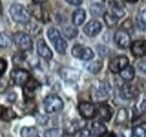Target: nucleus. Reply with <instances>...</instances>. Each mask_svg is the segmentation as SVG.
<instances>
[{"label": "nucleus", "mask_w": 146, "mask_h": 137, "mask_svg": "<svg viewBox=\"0 0 146 137\" xmlns=\"http://www.w3.org/2000/svg\"><path fill=\"white\" fill-rule=\"evenodd\" d=\"M37 53L44 60H51L53 56V53L51 51V49L47 46V44L45 43L44 39H39L37 42Z\"/></svg>", "instance_id": "16"}, {"label": "nucleus", "mask_w": 146, "mask_h": 137, "mask_svg": "<svg viewBox=\"0 0 146 137\" xmlns=\"http://www.w3.org/2000/svg\"><path fill=\"white\" fill-rule=\"evenodd\" d=\"M10 75H11L13 81L16 84H18V86H24L31 79L29 72L26 71V70H23V68H15V70H13Z\"/></svg>", "instance_id": "9"}, {"label": "nucleus", "mask_w": 146, "mask_h": 137, "mask_svg": "<svg viewBox=\"0 0 146 137\" xmlns=\"http://www.w3.org/2000/svg\"><path fill=\"white\" fill-rule=\"evenodd\" d=\"M97 112H98V116L99 118L104 121H109L112 117V109L111 107L108 104H100L99 108L97 109Z\"/></svg>", "instance_id": "18"}, {"label": "nucleus", "mask_w": 146, "mask_h": 137, "mask_svg": "<svg viewBox=\"0 0 146 137\" xmlns=\"http://www.w3.org/2000/svg\"><path fill=\"white\" fill-rule=\"evenodd\" d=\"M131 137H146V130L142 126H135L131 132Z\"/></svg>", "instance_id": "31"}, {"label": "nucleus", "mask_w": 146, "mask_h": 137, "mask_svg": "<svg viewBox=\"0 0 146 137\" xmlns=\"http://www.w3.org/2000/svg\"><path fill=\"white\" fill-rule=\"evenodd\" d=\"M128 117V114H127V110L126 109H120L119 111H118V115H117V122L119 124V122H124L125 120L127 119Z\"/></svg>", "instance_id": "32"}, {"label": "nucleus", "mask_w": 146, "mask_h": 137, "mask_svg": "<svg viewBox=\"0 0 146 137\" xmlns=\"http://www.w3.org/2000/svg\"><path fill=\"white\" fill-rule=\"evenodd\" d=\"M1 13H2V3L0 1V15H1Z\"/></svg>", "instance_id": "43"}, {"label": "nucleus", "mask_w": 146, "mask_h": 137, "mask_svg": "<svg viewBox=\"0 0 146 137\" xmlns=\"http://www.w3.org/2000/svg\"><path fill=\"white\" fill-rule=\"evenodd\" d=\"M101 24L98 21V20H90L83 28V32L84 34L90 36V37H93V36H97L101 32Z\"/></svg>", "instance_id": "14"}, {"label": "nucleus", "mask_w": 146, "mask_h": 137, "mask_svg": "<svg viewBox=\"0 0 146 137\" xmlns=\"http://www.w3.org/2000/svg\"><path fill=\"white\" fill-rule=\"evenodd\" d=\"M60 74L66 82H75L80 78V73L76 70L70 68H62L60 70Z\"/></svg>", "instance_id": "15"}, {"label": "nucleus", "mask_w": 146, "mask_h": 137, "mask_svg": "<svg viewBox=\"0 0 146 137\" xmlns=\"http://www.w3.org/2000/svg\"><path fill=\"white\" fill-rule=\"evenodd\" d=\"M63 101L56 94H50L44 100V109L47 114H54L56 111L62 110Z\"/></svg>", "instance_id": "3"}, {"label": "nucleus", "mask_w": 146, "mask_h": 137, "mask_svg": "<svg viewBox=\"0 0 146 137\" xmlns=\"http://www.w3.org/2000/svg\"><path fill=\"white\" fill-rule=\"evenodd\" d=\"M16 117H17L16 112L10 108H3L1 114H0V119L5 120V121H10V120H13Z\"/></svg>", "instance_id": "22"}, {"label": "nucleus", "mask_w": 146, "mask_h": 137, "mask_svg": "<svg viewBox=\"0 0 146 137\" xmlns=\"http://www.w3.org/2000/svg\"><path fill=\"white\" fill-rule=\"evenodd\" d=\"M72 55L75 59L82 60V61H90L93 59L94 53L90 47L81 45V44H76L74 45L72 49Z\"/></svg>", "instance_id": "5"}, {"label": "nucleus", "mask_w": 146, "mask_h": 137, "mask_svg": "<svg viewBox=\"0 0 146 137\" xmlns=\"http://www.w3.org/2000/svg\"><path fill=\"white\" fill-rule=\"evenodd\" d=\"M80 137H92V134L89 129H82L80 132Z\"/></svg>", "instance_id": "37"}, {"label": "nucleus", "mask_w": 146, "mask_h": 137, "mask_svg": "<svg viewBox=\"0 0 146 137\" xmlns=\"http://www.w3.org/2000/svg\"><path fill=\"white\" fill-rule=\"evenodd\" d=\"M126 1H128V2H131V3H135L137 0H126Z\"/></svg>", "instance_id": "44"}, {"label": "nucleus", "mask_w": 146, "mask_h": 137, "mask_svg": "<svg viewBox=\"0 0 146 137\" xmlns=\"http://www.w3.org/2000/svg\"><path fill=\"white\" fill-rule=\"evenodd\" d=\"M9 15L15 23H18V24H28L31 21L29 11L24 6H21L19 3H15V5L10 6Z\"/></svg>", "instance_id": "1"}, {"label": "nucleus", "mask_w": 146, "mask_h": 137, "mask_svg": "<svg viewBox=\"0 0 146 137\" xmlns=\"http://www.w3.org/2000/svg\"><path fill=\"white\" fill-rule=\"evenodd\" d=\"M11 46V39L10 37L5 33H0V47L8 49Z\"/></svg>", "instance_id": "29"}, {"label": "nucleus", "mask_w": 146, "mask_h": 137, "mask_svg": "<svg viewBox=\"0 0 146 137\" xmlns=\"http://www.w3.org/2000/svg\"><path fill=\"white\" fill-rule=\"evenodd\" d=\"M45 1H47V0H33V2H34V3H38V5H40V3L45 2Z\"/></svg>", "instance_id": "41"}, {"label": "nucleus", "mask_w": 146, "mask_h": 137, "mask_svg": "<svg viewBox=\"0 0 146 137\" xmlns=\"http://www.w3.org/2000/svg\"><path fill=\"white\" fill-rule=\"evenodd\" d=\"M106 13L105 6L101 2H93L90 6V14L94 17H99V16H104Z\"/></svg>", "instance_id": "20"}, {"label": "nucleus", "mask_w": 146, "mask_h": 137, "mask_svg": "<svg viewBox=\"0 0 146 137\" xmlns=\"http://www.w3.org/2000/svg\"><path fill=\"white\" fill-rule=\"evenodd\" d=\"M130 49H131L133 55L136 56V57L146 56V41H144V39L135 41V42L130 45Z\"/></svg>", "instance_id": "13"}, {"label": "nucleus", "mask_w": 146, "mask_h": 137, "mask_svg": "<svg viewBox=\"0 0 146 137\" xmlns=\"http://www.w3.org/2000/svg\"><path fill=\"white\" fill-rule=\"evenodd\" d=\"M6 70H7V61L3 59H0V75L3 74Z\"/></svg>", "instance_id": "34"}, {"label": "nucleus", "mask_w": 146, "mask_h": 137, "mask_svg": "<svg viewBox=\"0 0 146 137\" xmlns=\"http://www.w3.org/2000/svg\"><path fill=\"white\" fill-rule=\"evenodd\" d=\"M110 10L116 18H121L125 16V7L123 0H112L110 3Z\"/></svg>", "instance_id": "17"}, {"label": "nucleus", "mask_w": 146, "mask_h": 137, "mask_svg": "<svg viewBox=\"0 0 146 137\" xmlns=\"http://www.w3.org/2000/svg\"><path fill=\"white\" fill-rule=\"evenodd\" d=\"M111 93V86H110L108 81H100L99 86L96 91L92 92V98H94L98 101L108 99Z\"/></svg>", "instance_id": "6"}, {"label": "nucleus", "mask_w": 146, "mask_h": 137, "mask_svg": "<svg viewBox=\"0 0 146 137\" xmlns=\"http://www.w3.org/2000/svg\"><path fill=\"white\" fill-rule=\"evenodd\" d=\"M137 25L142 31H146V9L139 11L137 16Z\"/></svg>", "instance_id": "27"}, {"label": "nucleus", "mask_w": 146, "mask_h": 137, "mask_svg": "<svg viewBox=\"0 0 146 137\" xmlns=\"http://www.w3.org/2000/svg\"><path fill=\"white\" fill-rule=\"evenodd\" d=\"M21 137H38V132L35 127H23L20 130Z\"/></svg>", "instance_id": "25"}, {"label": "nucleus", "mask_w": 146, "mask_h": 137, "mask_svg": "<svg viewBox=\"0 0 146 137\" xmlns=\"http://www.w3.org/2000/svg\"><path fill=\"white\" fill-rule=\"evenodd\" d=\"M138 68L146 74V60H142L141 62H138Z\"/></svg>", "instance_id": "36"}, {"label": "nucleus", "mask_w": 146, "mask_h": 137, "mask_svg": "<svg viewBox=\"0 0 146 137\" xmlns=\"http://www.w3.org/2000/svg\"><path fill=\"white\" fill-rule=\"evenodd\" d=\"M118 137H125V136H124V135H119Z\"/></svg>", "instance_id": "45"}, {"label": "nucleus", "mask_w": 146, "mask_h": 137, "mask_svg": "<svg viewBox=\"0 0 146 137\" xmlns=\"http://www.w3.org/2000/svg\"><path fill=\"white\" fill-rule=\"evenodd\" d=\"M100 137H116V136H115V134H113V133H107V132H106L105 134H102Z\"/></svg>", "instance_id": "39"}, {"label": "nucleus", "mask_w": 146, "mask_h": 137, "mask_svg": "<svg viewBox=\"0 0 146 137\" xmlns=\"http://www.w3.org/2000/svg\"><path fill=\"white\" fill-rule=\"evenodd\" d=\"M84 19H86V11H84V9L79 8V9H75V10L73 11V14H72L73 25L80 26V25L83 24Z\"/></svg>", "instance_id": "19"}, {"label": "nucleus", "mask_w": 146, "mask_h": 137, "mask_svg": "<svg viewBox=\"0 0 146 137\" xmlns=\"http://www.w3.org/2000/svg\"><path fill=\"white\" fill-rule=\"evenodd\" d=\"M143 122H146V114H143L142 116H139L138 118L134 120V125L138 126V124H143Z\"/></svg>", "instance_id": "35"}, {"label": "nucleus", "mask_w": 146, "mask_h": 137, "mask_svg": "<svg viewBox=\"0 0 146 137\" xmlns=\"http://www.w3.org/2000/svg\"><path fill=\"white\" fill-rule=\"evenodd\" d=\"M104 18H105V23H106V25H107L109 28L115 27V25L117 24V19H118V18H116L112 14H110V13H105Z\"/></svg>", "instance_id": "30"}, {"label": "nucleus", "mask_w": 146, "mask_h": 137, "mask_svg": "<svg viewBox=\"0 0 146 137\" xmlns=\"http://www.w3.org/2000/svg\"><path fill=\"white\" fill-rule=\"evenodd\" d=\"M128 63H129V61H128L127 56L118 55L109 62V70L112 73H120V71H123L127 67Z\"/></svg>", "instance_id": "8"}, {"label": "nucleus", "mask_w": 146, "mask_h": 137, "mask_svg": "<svg viewBox=\"0 0 146 137\" xmlns=\"http://www.w3.org/2000/svg\"><path fill=\"white\" fill-rule=\"evenodd\" d=\"M120 96L126 100H131L138 96V90L135 86L126 83L120 88Z\"/></svg>", "instance_id": "12"}, {"label": "nucleus", "mask_w": 146, "mask_h": 137, "mask_svg": "<svg viewBox=\"0 0 146 137\" xmlns=\"http://www.w3.org/2000/svg\"><path fill=\"white\" fill-rule=\"evenodd\" d=\"M39 88V83L34 79H29L25 84H24V96L27 99H32L36 94V90Z\"/></svg>", "instance_id": "11"}, {"label": "nucleus", "mask_w": 146, "mask_h": 137, "mask_svg": "<svg viewBox=\"0 0 146 137\" xmlns=\"http://www.w3.org/2000/svg\"><path fill=\"white\" fill-rule=\"evenodd\" d=\"M141 109H142L143 111H146V100H144L143 102L141 103Z\"/></svg>", "instance_id": "40"}, {"label": "nucleus", "mask_w": 146, "mask_h": 137, "mask_svg": "<svg viewBox=\"0 0 146 137\" xmlns=\"http://www.w3.org/2000/svg\"><path fill=\"white\" fill-rule=\"evenodd\" d=\"M14 42H15L16 46L23 52L31 51L33 47V41H32L31 36L24 33V32L15 33L14 34Z\"/></svg>", "instance_id": "4"}, {"label": "nucleus", "mask_w": 146, "mask_h": 137, "mask_svg": "<svg viewBox=\"0 0 146 137\" xmlns=\"http://www.w3.org/2000/svg\"><path fill=\"white\" fill-rule=\"evenodd\" d=\"M86 68H87V70H88L89 72H91L93 74H97V73H99L100 70L102 68V63H101L100 61H94V62H91V63L87 64Z\"/></svg>", "instance_id": "26"}, {"label": "nucleus", "mask_w": 146, "mask_h": 137, "mask_svg": "<svg viewBox=\"0 0 146 137\" xmlns=\"http://www.w3.org/2000/svg\"><path fill=\"white\" fill-rule=\"evenodd\" d=\"M29 14H32L33 16L37 19H44L43 17V14H44V11H43V8L40 7V5H38V3H34L33 2V5H31L29 6Z\"/></svg>", "instance_id": "21"}, {"label": "nucleus", "mask_w": 146, "mask_h": 137, "mask_svg": "<svg viewBox=\"0 0 146 137\" xmlns=\"http://www.w3.org/2000/svg\"><path fill=\"white\" fill-rule=\"evenodd\" d=\"M79 112L83 118L90 119L96 116L97 109H96V106L91 102H81L79 104Z\"/></svg>", "instance_id": "10"}, {"label": "nucleus", "mask_w": 146, "mask_h": 137, "mask_svg": "<svg viewBox=\"0 0 146 137\" xmlns=\"http://www.w3.org/2000/svg\"><path fill=\"white\" fill-rule=\"evenodd\" d=\"M61 137H73L72 134H70V133H65V134H63Z\"/></svg>", "instance_id": "42"}, {"label": "nucleus", "mask_w": 146, "mask_h": 137, "mask_svg": "<svg viewBox=\"0 0 146 137\" xmlns=\"http://www.w3.org/2000/svg\"><path fill=\"white\" fill-rule=\"evenodd\" d=\"M92 132H93V134L101 136L102 134H105L107 132V127L101 121H94L92 124Z\"/></svg>", "instance_id": "24"}, {"label": "nucleus", "mask_w": 146, "mask_h": 137, "mask_svg": "<svg viewBox=\"0 0 146 137\" xmlns=\"http://www.w3.org/2000/svg\"><path fill=\"white\" fill-rule=\"evenodd\" d=\"M120 76L126 81H131L135 78V70L133 67L127 65L123 71H120Z\"/></svg>", "instance_id": "23"}, {"label": "nucleus", "mask_w": 146, "mask_h": 137, "mask_svg": "<svg viewBox=\"0 0 146 137\" xmlns=\"http://www.w3.org/2000/svg\"><path fill=\"white\" fill-rule=\"evenodd\" d=\"M60 129L58 128H52V129H48L44 133V136L45 137H60Z\"/></svg>", "instance_id": "33"}, {"label": "nucleus", "mask_w": 146, "mask_h": 137, "mask_svg": "<svg viewBox=\"0 0 146 137\" xmlns=\"http://www.w3.org/2000/svg\"><path fill=\"white\" fill-rule=\"evenodd\" d=\"M47 36H48L51 43L53 44V46L55 47V50H56L57 53L64 54L66 52V47H68L66 41L62 37V35L58 32V29H56L54 27L50 28L48 32H47Z\"/></svg>", "instance_id": "2"}, {"label": "nucleus", "mask_w": 146, "mask_h": 137, "mask_svg": "<svg viewBox=\"0 0 146 137\" xmlns=\"http://www.w3.org/2000/svg\"><path fill=\"white\" fill-rule=\"evenodd\" d=\"M63 33H64L66 38L73 39L78 35V29L75 27H72V26H64L63 27Z\"/></svg>", "instance_id": "28"}, {"label": "nucleus", "mask_w": 146, "mask_h": 137, "mask_svg": "<svg viewBox=\"0 0 146 137\" xmlns=\"http://www.w3.org/2000/svg\"><path fill=\"white\" fill-rule=\"evenodd\" d=\"M66 2H69L70 5H73V6H80L82 3V0H65Z\"/></svg>", "instance_id": "38"}, {"label": "nucleus", "mask_w": 146, "mask_h": 137, "mask_svg": "<svg viewBox=\"0 0 146 137\" xmlns=\"http://www.w3.org/2000/svg\"><path fill=\"white\" fill-rule=\"evenodd\" d=\"M113 39H115V43L120 49H127L131 45L130 35L128 34V32L125 29H118L113 35Z\"/></svg>", "instance_id": "7"}]
</instances>
